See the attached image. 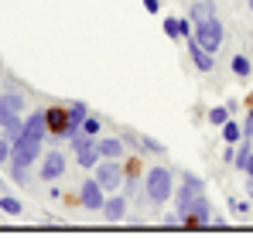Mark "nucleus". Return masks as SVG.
<instances>
[{
	"label": "nucleus",
	"instance_id": "nucleus-30",
	"mask_svg": "<svg viewBox=\"0 0 253 239\" xmlns=\"http://www.w3.org/2000/svg\"><path fill=\"white\" fill-rule=\"evenodd\" d=\"M247 195H250V201H253V178H247Z\"/></svg>",
	"mask_w": 253,
	"mask_h": 239
},
{
	"label": "nucleus",
	"instance_id": "nucleus-18",
	"mask_svg": "<svg viewBox=\"0 0 253 239\" xmlns=\"http://www.w3.org/2000/svg\"><path fill=\"white\" fill-rule=\"evenodd\" d=\"M229 65H233V72H236V79H250L253 65H250V58H247V55H240V51H236V55H233V62H229Z\"/></svg>",
	"mask_w": 253,
	"mask_h": 239
},
{
	"label": "nucleus",
	"instance_id": "nucleus-13",
	"mask_svg": "<svg viewBox=\"0 0 253 239\" xmlns=\"http://www.w3.org/2000/svg\"><path fill=\"white\" fill-rule=\"evenodd\" d=\"M103 215H106V222H120L126 215V195H113V199L103 201Z\"/></svg>",
	"mask_w": 253,
	"mask_h": 239
},
{
	"label": "nucleus",
	"instance_id": "nucleus-17",
	"mask_svg": "<svg viewBox=\"0 0 253 239\" xmlns=\"http://www.w3.org/2000/svg\"><path fill=\"white\" fill-rule=\"evenodd\" d=\"M89 117V106H85V103H72V106H69V123H72V133H76V130H83V120Z\"/></svg>",
	"mask_w": 253,
	"mask_h": 239
},
{
	"label": "nucleus",
	"instance_id": "nucleus-27",
	"mask_svg": "<svg viewBox=\"0 0 253 239\" xmlns=\"http://www.w3.org/2000/svg\"><path fill=\"white\" fill-rule=\"evenodd\" d=\"M243 137L253 140V106H250V113H247V120H243Z\"/></svg>",
	"mask_w": 253,
	"mask_h": 239
},
{
	"label": "nucleus",
	"instance_id": "nucleus-26",
	"mask_svg": "<svg viewBox=\"0 0 253 239\" xmlns=\"http://www.w3.org/2000/svg\"><path fill=\"white\" fill-rule=\"evenodd\" d=\"M229 208H233V212H240V215H243V212H247V208H250V201H243V199H229Z\"/></svg>",
	"mask_w": 253,
	"mask_h": 239
},
{
	"label": "nucleus",
	"instance_id": "nucleus-5",
	"mask_svg": "<svg viewBox=\"0 0 253 239\" xmlns=\"http://www.w3.org/2000/svg\"><path fill=\"white\" fill-rule=\"evenodd\" d=\"M72 144V154H76V164L79 167H96L99 164V147H96V137H89L85 130H76L69 137Z\"/></svg>",
	"mask_w": 253,
	"mask_h": 239
},
{
	"label": "nucleus",
	"instance_id": "nucleus-10",
	"mask_svg": "<svg viewBox=\"0 0 253 239\" xmlns=\"http://www.w3.org/2000/svg\"><path fill=\"white\" fill-rule=\"evenodd\" d=\"M65 167H69L65 154L48 151V154H44V160H42V181H58V178L65 174Z\"/></svg>",
	"mask_w": 253,
	"mask_h": 239
},
{
	"label": "nucleus",
	"instance_id": "nucleus-6",
	"mask_svg": "<svg viewBox=\"0 0 253 239\" xmlns=\"http://www.w3.org/2000/svg\"><path fill=\"white\" fill-rule=\"evenodd\" d=\"M192 38L199 41L206 51H219V44H222V38H226V31H222V21H219V17L199 21V24L192 28Z\"/></svg>",
	"mask_w": 253,
	"mask_h": 239
},
{
	"label": "nucleus",
	"instance_id": "nucleus-15",
	"mask_svg": "<svg viewBox=\"0 0 253 239\" xmlns=\"http://www.w3.org/2000/svg\"><path fill=\"white\" fill-rule=\"evenodd\" d=\"M165 35H168L171 41L188 38V35H192V21H181V17H168V21H165Z\"/></svg>",
	"mask_w": 253,
	"mask_h": 239
},
{
	"label": "nucleus",
	"instance_id": "nucleus-19",
	"mask_svg": "<svg viewBox=\"0 0 253 239\" xmlns=\"http://www.w3.org/2000/svg\"><path fill=\"white\" fill-rule=\"evenodd\" d=\"M222 137H226V144H236V140H243V126L229 117L226 123H222Z\"/></svg>",
	"mask_w": 253,
	"mask_h": 239
},
{
	"label": "nucleus",
	"instance_id": "nucleus-31",
	"mask_svg": "<svg viewBox=\"0 0 253 239\" xmlns=\"http://www.w3.org/2000/svg\"><path fill=\"white\" fill-rule=\"evenodd\" d=\"M250 14H253V0H250Z\"/></svg>",
	"mask_w": 253,
	"mask_h": 239
},
{
	"label": "nucleus",
	"instance_id": "nucleus-20",
	"mask_svg": "<svg viewBox=\"0 0 253 239\" xmlns=\"http://www.w3.org/2000/svg\"><path fill=\"white\" fill-rule=\"evenodd\" d=\"M0 208H3L7 215H21V212H24L21 199H14V195H3V199H0Z\"/></svg>",
	"mask_w": 253,
	"mask_h": 239
},
{
	"label": "nucleus",
	"instance_id": "nucleus-23",
	"mask_svg": "<svg viewBox=\"0 0 253 239\" xmlns=\"http://www.w3.org/2000/svg\"><path fill=\"white\" fill-rule=\"evenodd\" d=\"M140 147L151 151V154H165V144H158L154 137H140Z\"/></svg>",
	"mask_w": 253,
	"mask_h": 239
},
{
	"label": "nucleus",
	"instance_id": "nucleus-16",
	"mask_svg": "<svg viewBox=\"0 0 253 239\" xmlns=\"http://www.w3.org/2000/svg\"><path fill=\"white\" fill-rule=\"evenodd\" d=\"M209 17H215V3H212V0H199V3H192V24L209 21Z\"/></svg>",
	"mask_w": 253,
	"mask_h": 239
},
{
	"label": "nucleus",
	"instance_id": "nucleus-11",
	"mask_svg": "<svg viewBox=\"0 0 253 239\" xmlns=\"http://www.w3.org/2000/svg\"><path fill=\"white\" fill-rule=\"evenodd\" d=\"M188 51H192V62H195V69H199V72H212V69H215L212 51H206V48L192 38V35H188Z\"/></svg>",
	"mask_w": 253,
	"mask_h": 239
},
{
	"label": "nucleus",
	"instance_id": "nucleus-25",
	"mask_svg": "<svg viewBox=\"0 0 253 239\" xmlns=\"http://www.w3.org/2000/svg\"><path fill=\"white\" fill-rule=\"evenodd\" d=\"M0 164H10V137H0Z\"/></svg>",
	"mask_w": 253,
	"mask_h": 239
},
{
	"label": "nucleus",
	"instance_id": "nucleus-28",
	"mask_svg": "<svg viewBox=\"0 0 253 239\" xmlns=\"http://www.w3.org/2000/svg\"><path fill=\"white\" fill-rule=\"evenodd\" d=\"M240 171H247V178H253V151L247 154V160H243V167Z\"/></svg>",
	"mask_w": 253,
	"mask_h": 239
},
{
	"label": "nucleus",
	"instance_id": "nucleus-4",
	"mask_svg": "<svg viewBox=\"0 0 253 239\" xmlns=\"http://www.w3.org/2000/svg\"><path fill=\"white\" fill-rule=\"evenodd\" d=\"M35 160H42V140L28 137V133H17L10 140V164H21V167H31Z\"/></svg>",
	"mask_w": 253,
	"mask_h": 239
},
{
	"label": "nucleus",
	"instance_id": "nucleus-32",
	"mask_svg": "<svg viewBox=\"0 0 253 239\" xmlns=\"http://www.w3.org/2000/svg\"><path fill=\"white\" fill-rule=\"evenodd\" d=\"M0 188H3V178H0Z\"/></svg>",
	"mask_w": 253,
	"mask_h": 239
},
{
	"label": "nucleus",
	"instance_id": "nucleus-8",
	"mask_svg": "<svg viewBox=\"0 0 253 239\" xmlns=\"http://www.w3.org/2000/svg\"><path fill=\"white\" fill-rule=\"evenodd\" d=\"M44 120H48V137H55V140H69L72 137L69 106H48L44 110Z\"/></svg>",
	"mask_w": 253,
	"mask_h": 239
},
{
	"label": "nucleus",
	"instance_id": "nucleus-24",
	"mask_svg": "<svg viewBox=\"0 0 253 239\" xmlns=\"http://www.w3.org/2000/svg\"><path fill=\"white\" fill-rule=\"evenodd\" d=\"M99 126H103V123H99L96 117H85V120H83V130L89 133V137H96V133H99Z\"/></svg>",
	"mask_w": 253,
	"mask_h": 239
},
{
	"label": "nucleus",
	"instance_id": "nucleus-2",
	"mask_svg": "<svg viewBox=\"0 0 253 239\" xmlns=\"http://www.w3.org/2000/svg\"><path fill=\"white\" fill-rule=\"evenodd\" d=\"M144 195H147L151 205H165V201L174 195V174H171L165 164H158V167L147 171V178H144Z\"/></svg>",
	"mask_w": 253,
	"mask_h": 239
},
{
	"label": "nucleus",
	"instance_id": "nucleus-3",
	"mask_svg": "<svg viewBox=\"0 0 253 239\" xmlns=\"http://www.w3.org/2000/svg\"><path fill=\"white\" fill-rule=\"evenodd\" d=\"M199 195H206V181H202L199 174H192V171H181V188L174 192V208H178V215H188L192 201L199 199Z\"/></svg>",
	"mask_w": 253,
	"mask_h": 239
},
{
	"label": "nucleus",
	"instance_id": "nucleus-7",
	"mask_svg": "<svg viewBox=\"0 0 253 239\" xmlns=\"http://www.w3.org/2000/svg\"><path fill=\"white\" fill-rule=\"evenodd\" d=\"M96 171V181L103 185V192H117L124 188V164L113 158H99V164L92 167Z\"/></svg>",
	"mask_w": 253,
	"mask_h": 239
},
{
	"label": "nucleus",
	"instance_id": "nucleus-1",
	"mask_svg": "<svg viewBox=\"0 0 253 239\" xmlns=\"http://www.w3.org/2000/svg\"><path fill=\"white\" fill-rule=\"evenodd\" d=\"M0 126H3V137H10V140L24 130V96L21 92L0 96Z\"/></svg>",
	"mask_w": 253,
	"mask_h": 239
},
{
	"label": "nucleus",
	"instance_id": "nucleus-21",
	"mask_svg": "<svg viewBox=\"0 0 253 239\" xmlns=\"http://www.w3.org/2000/svg\"><path fill=\"white\" fill-rule=\"evenodd\" d=\"M229 117H233V110H229V106H215V110H209V123H212V126H222Z\"/></svg>",
	"mask_w": 253,
	"mask_h": 239
},
{
	"label": "nucleus",
	"instance_id": "nucleus-9",
	"mask_svg": "<svg viewBox=\"0 0 253 239\" xmlns=\"http://www.w3.org/2000/svg\"><path fill=\"white\" fill-rule=\"evenodd\" d=\"M79 201H83V208H89V212H103V201H106L103 185L96 178H89L83 188H79Z\"/></svg>",
	"mask_w": 253,
	"mask_h": 239
},
{
	"label": "nucleus",
	"instance_id": "nucleus-14",
	"mask_svg": "<svg viewBox=\"0 0 253 239\" xmlns=\"http://www.w3.org/2000/svg\"><path fill=\"white\" fill-rule=\"evenodd\" d=\"M96 147H99V158H124V140H117V137H96Z\"/></svg>",
	"mask_w": 253,
	"mask_h": 239
},
{
	"label": "nucleus",
	"instance_id": "nucleus-29",
	"mask_svg": "<svg viewBox=\"0 0 253 239\" xmlns=\"http://www.w3.org/2000/svg\"><path fill=\"white\" fill-rule=\"evenodd\" d=\"M144 7H147L151 14H158V10H161V0H144Z\"/></svg>",
	"mask_w": 253,
	"mask_h": 239
},
{
	"label": "nucleus",
	"instance_id": "nucleus-22",
	"mask_svg": "<svg viewBox=\"0 0 253 239\" xmlns=\"http://www.w3.org/2000/svg\"><path fill=\"white\" fill-rule=\"evenodd\" d=\"M10 178H14L17 185H28V178H31V167H21V164H10Z\"/></svg>",
	"mask_w": 253,
	"mask_h": 239
},
{
	"label": "nucleus",
	"instance_id": "nucleus-12",
	"mask_svg": "<svg viewBox=\"0 0 253 239\" xmlns=\"http://www.w3.org/2000/svg\"><path fill=\"white\" fill-rule=\"evenodd\" d=\"M21 133H28V137H35V140H42L48 137V120H44V110H38V113H31V117H24V130Z\"/></svg>",
	"mask_w": 253,
	"mask_h": 239
}]
</instances>
